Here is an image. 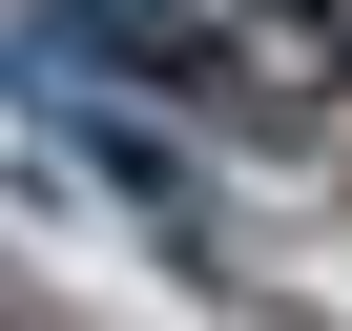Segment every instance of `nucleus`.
<instances>
[{
	"instance_id": "nucleus-1",
	"label": "nucleus",
	"mask_w": 352,
	"mask_h": 331,
	"mask_svg": "<svg viewBox=\"0 0 352 331\" xmlns=\"http://www.w3.org/2000/svg\"><path fill=\"white\" fill-rule=\"evenodd\" d=\"M187 83H228L270 124L352 104V0H208V21H187Z\"/></svg>"
}]
</instances>
